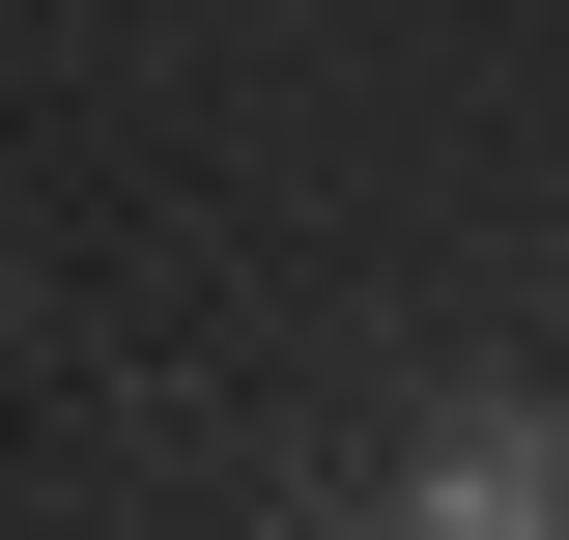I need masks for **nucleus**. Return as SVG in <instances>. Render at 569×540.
<instances>
[{
    "label": "nucleus",
    "mask_w": 569,
    "mask_h": 540,
    "mask_svg": "<svg viewBox=\"0 0 569 540\" xmlns=\"http://www.w3.org/2000/svg\"><path fill=\"white\" fill-rule=\"evenodd\" d=\"M427 540H569V427H541V399H485L456 456H427Z\"/></svg>",
    "instance_id": "f257e3e1"
}]
</instances>
